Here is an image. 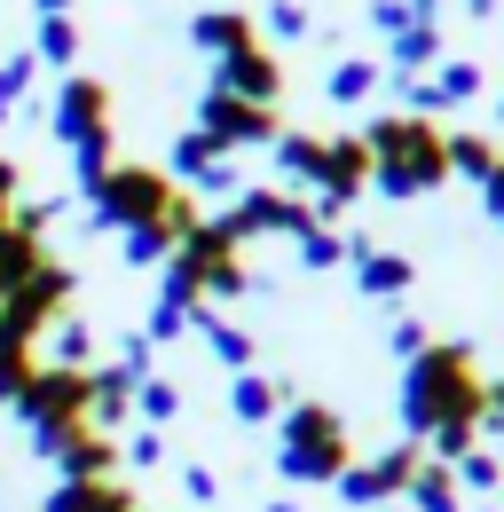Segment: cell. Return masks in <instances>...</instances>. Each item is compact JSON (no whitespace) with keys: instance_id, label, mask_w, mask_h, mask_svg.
I'll return each mask as SVG.
<instances>
[{"instance_id":"obj_24","label":"cell","mask_w":504,"mask_h":512,"mask_svg":"<svg viewBox=\"0 0 504 512\" xmlns=\"http://www.w3.org/2000/svg\"><path fill=\"white\" fill-rule=\"evenodd\" d=\"M481 205H489V221H497V229H504V166H497V174H489V182H481Z\"/></svg>"},{"instance_id":"obj_12","label":"cell","mask_w":504,"mask_h":512,"mask_svg":"<svg viewBox=\"0 0 504 512\" xmlns=\"http://www.w3.org/2000/svg\"><path fill=\"white\" fill-rule=\"evenodd\" d=\"M504 166L497 134H449V174H465V182H489Z\"/></svg>"},{"instance_id":"obj_18","label":"cell","mask_w":504,"mask_h":512,"mask_svg":"<svg viewBox=\"0 0 504 512\" xmlns=\"http://www.w3.org/2000/svg\"><path fill=\"white\" fill-rule=\"evenodd\" d=\"M339 260H347V237H339V229H308V237H300V268H339Z\"/></svg>"},{"instance_id":"obj_17","label":"cell","mask_w":504,"mask_h":512,"mask_svg":"<svg viewBox=\"0 0 504 512\" xmlns=\"http://www.w3.org/2000/svg\"><path fill=\"white\" fill-rule=\"evenodd\" d=\"M371 87H378V64H363V56L331 64V79H323V95H331V103H363Z\"/></svg>"},{"instance_id":"obj_20","label":"cell","mask_w":504,"mask_h":512,"mask_svg":"<svg viewBox=\"0 0 504 512\" xmlns=\"http://www.w3.org/2000/svg\"><path fill=\"white\" fill-rule=\"evenodd\" d=\"M386 347H394V355L410 363V355H426V347H434V331H426V323H418V316H402V323H394V331H386Z\"/></svg>"},{"instance_id":"obj_4","label":"cell","mask_w":504,"mask_h":512,"mask_svg":"<svg viewBox=\"0 0 504 512\" xmlns=\"http://www.w3.org/2000/svg\"><path fill=\"white\" fill-rule=\"evenodd\" d=\"M418 457H426L418 442H394V449H378V457H355V465H347L331 489H339L355 512H386V505H402V497H410V473H418Z\"/></svg>"},{"instance_id":"obj_9","label":"cell","mask_w":504,"mask_h":512,"mask_svg":"<svg viewBox=\"0 0 504 512\" xmlns=\"http://www.w3.org/2000/svg\"><path fill=\"white\" fill-rule=\"evenodd\" d=\"M410 512H465V489H457V473L441 465V457H418V473H410Z\"/></svg>"},{"instance_id":"obj_15","label":"cell","mask_w":504,"mask_h":512,"mask_svg":"<svg viewBox=\"0 0 504 512\" xmlns=\"http://www.w3.org/2000/svg\"><path fill=\"white\" fill-rule=\"evenodd\" d=\"M189 323H205V347H213V355H221L229 371H252V339H245V331H237V323H221V316H213V308H197V316H189Z\"/></svg>"},{"instance_id":"obj_23","label":"cell","mask_w":504,"mask_h":512,"mask_svg":"<svg viewBox=\"0 0 504 512\" xmlns=\"http://www.w3.org/2000/svg\"><path fill=\"white\" fill-rule=\"evenodd\" d=\"M182 481H189V497H197V505H213V497H221V481H213V473H205V465H189Z\"/></svg>"},{"instance_id":"obj_14","label":"cell","mask_w":504,"mask_h":512,"mask_svg":"<svg viewBox=\"0 0 504 512\" xmlns=\"http://www.w3.org/2000/svg\"><path fill=\"white\" fill-rule=\"evenodd\" d=\"M276 166H284L300 190H315V174H323V134H276Z\"/></svg>"},{"instance_id":"obj_5","label":"cell","mask_w":504,"mask_h":512,"mask_svg":"<svg viewBox=\"0 0 504 512\" xmlns=\"http://www.w3.org/2000/svg\"><path fill=\"white\" fill-rule=\"evenodd\" d=\"M229 229L237 237H308V229H323L315 221V205L308 197H284V190H237V213H229Z\"/></svg>"},{"instance_id":"obj_10","label":"cell","mask_w":504,"mask_h":512,"mask_svg":"<svg viewBox=\"0 0 504 512\" xmlns=\"http://www.w3.org/2000/svg\"><path fill=\"white\" fill-rule=\"evenodd\" d=\"M441 64V24H410V32H394V71L386 79H426Z\"/></svg>"},{"instance_id":"obj_28","label":"cell","mask_w":504,"mask_h":512,"mask_svg":"<svg viewBox=\"0 0 504 512\" xmlns=\"http://www.w3.org/2000/svg\"><path fill=\"white\" fill-rule=\"evenodd\" d=\"M497 497H504V489H497Z\"/></svg>"},{"instance_id":"obj_1","label":"cell","mask_w":504,"mask_h":512,"mask_svg":"<svg viewBox=\"0 0 504 512\" xmlns=\"http://www.w3.org/2000/svg\"><path fill=\"white\" fill-rule=\"evenodd\" d=\"M402 426L426 449L434 434H481L489 426V379L465 339H434L426 355L402 363Z\"/></svg>"},{"instance_id":"obj_7","label":"cell","mask_w":504,"mask_h":512,"mask_svg":"<svg viewBox=\"0 0 504 512\" xmlns=\"http://www.w3.org/2000/svg\"><path fill=\"white\" fill-rule=\"evenodd\" d=\"M221 95H245V103H268V111H276L284 64H276L268 48H237V56H221Z\"/></svg>"},{"instance_id":"obj_16","label":"cell","mask_w":504,"mask_h":512,"mask_svg":"<svg viewBox=\"0 0 504 512\" xmlns=\"http://www.w3.org/2000/svg\"><path fill=\"white\" fill-rule=\"evenodd\" d=\"M449 473H457V489H465V497H497V489H504V465L489 457V449H465Z\"/></svg>"},{"instance_id":"obj_21","label":"cell","mask_w":504,"mask_h":512,"mask_svg":"<svg viewBox=\"0 0 504 512\" xmlns=\"http://www.w3.org/2000/svg\"><path fill=\"white\" fill-rule=\"evenodd\" d=\"M268 32H276V40H308V8H300V0H276V8H268Z\"/></svg>"},{"instance_id":"obj_22","label":"cell","mask_w":504,"mask_h":512,"mask_svg":"<svg viewBox=\"0 0 504 512\" xmlns=\"http://www.w3.org/2000/svg\"><path fill=\"white\" fill-rule=\"evenodd\" d=\"M371 24L378 32H410L418 16H410V0H371Z\"/></svg>"},{"instance_id":"obj_6","label":"cell","mask_w":504,"mask_h":512,"mask_svg":"<svg viewBox=\"0 0 504 512\" xmlns=\"http://www.w3.org/2000/svg\"><path fill=\"white\" fill-rule=\"evenodd\" d=\"M197 134H213L221 150H245V142H276V111L268 103H245V95H205V127Z\"/></svg>"},{"instance_id":"obj_25","label":"cell","mask_w":504,"mask_h":512,"mask_svg":"<svg viewBox=\"0 0 504 512\" xmlns=\"http://www.w3.org/2000/svg\"><path fill=\"white\" fill-rule=\"evenodd\" d=\"M126 457H134V465H158V457H166V442H158V434H134V442H126Z\"/></svg>"},{"instance_id":"obj_27","label":"cell","mask_w":504,"mask_h":512,"mask_svg":"<svg viewBox=\"0 0 504 512\" xmlns=\"http://www.w3.org/2000/svg\"><path fill=\"white\" fill-rule=\"evenodd\" d=\"M473 512H497V505H473Z\"/></svg>"},{"instance_id":"obj_19","label":"cell","mask_w":504,"mask_h":512,"mask_svg":"<svg viewBox=\"0 0 504 512\" xmlns=\"http://www.w3.org/2000/svg\"><path fill=\"white\" fill-rule=\"evenodd\" d=\"M134 410H142L150 426H166V418L182 410V394H174V386H166V379H142V394H134Z\"/></svg>"},{"instance_id":"obj_8","label":"cell","mask_w":504,"mask_h":512,"mask_svg":"<svg viewBox=\"0 0 504 512\" xmlns=\"http://www.w3.org/2000/svg\"><path fill=\"white\" fill-rule=\"evenodd\" d=\"M355 284H363L371 300H402V292L418 284V260H410V253H386V245H371V253H355Z\"/></svg>"},{"instance_id":"obj_3","label":"cell","mask_w":504,"mask_h":512,"mask_svg":"<svg viewBox=\"0 0 504 512\" xmlns=\"http://www.w3.org/2000/svg\"><path fill=\"white\" fill-rule=\"evenodd\" d=\"M276 465H284V481H339L355 465L347 418L331 402H292L284 426H276Z\"/></svg>"},{"instance_id":"obj_26","label":"cell","mask_w":504,"mask_h":512,"mask_svg":"<svg viewBox=\"0 0 504 512\" xmlns=\"http://www.w3.org/2000/svg\"><path fill=\"white\" fill-rule=\"evenodd\" d=\"M457 8H465V16H489V8H497V0H457Z\"/></svg>"},{"instance_id":"obj_11","label":"cell","mask_w":504,"mask_h":512,"mask_svg":"<svg viewBox=\"0 0 504 512\" xmlns=\"http://www.w3.org/2000/svg\"><path fill=\"white\" fill-rule=\"evenodd\" d=\"M426 79H434L441 111H457V103H481V87H489V79H481V64H473V56H441V64L426 71Z\"/></svg>"},{"instance_id":"obj_2","label":"cell","mask_w":504,"mask_h":512,"mask_svg":"<svg viewBox=\"0 0 504 512\" xmlns=\"http://www.w3.org/2000/svg\"><path fill=\"white\" fill-rule=\"evenodd\" d=\"M363 142H371V182H378V197H394V205L434 197L441 182H449V127L418 119V111H386V119H371Z\"/></svg>"},{"instance_id":"obj_13","label":"cell","mask_w":504,"mask_h":512,"mask_svg":"<svg viewBox=\"0 0 504 512\" xmlns=\"http://www.w3.org/2000/svg\"><path fill=\"white\" fill-rule=\"evenodd\" d=\"M229 410H237L245 426H268V418L284 410V394H276V379H260V371H237V386H229Z\"/></svg>"}]
</instances>
